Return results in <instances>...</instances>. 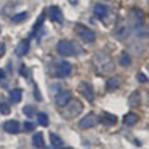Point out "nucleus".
I'll return each instance as SVG.
<instances>
[{
	"instance_id": "1",
	"label": "nucleus",
	"mask_w": 149,
	"mask_h": 149,
	"mask_svg": "<svg viewBox=\"0 0 149 149\" xmlns=\"http://www.w3.org/2000/svg\"><path fill=\"white\" fill-rule=\"evenodd\" d=\"M82 109H84V106H82L80 101L77 100H71L68 104L64 106V111H63V116L66 117V119H72V117H75L77 114L82 112Z\"/></svg>"
},
{
	"instance_id": "2",
	"label": "nucleus",
	"mask_w": 149,
	"mask_h": 149,
	"mask_svg": "<svg viewBox=\"0 0 149 149\" xmlns=\"http://www.w3.org/2000/svg\"><path fill=\"white\" fill-rule=\"evenodd\" d=\"M75 32L79 34V37H80L84 42H87V43H91V42H95V32L91 29H88L87 26H84V24H77L75 26Z\"/></svg>"
},
{
	"instance_id": "3",
	"label": "nucleus",
	"mask_w": 149,
	"mask_h": 149,
	"mask_svg": "<svg viewBox=\"0 0 149 149\" xmlns=\"http://www.w3.org/2000/svg\"><path fill=\"white\" fill-rule=\"evenodd\" d=\"M71 72H72V66L69 64L68 61H59L58 64H56L55 71H53V75H55V77L63 79V77L71 75Z\"/></svg>"
},
{
	"instance_id": "4",
	"label": "nucleus",
	"mask_w": 149,
	"mask_h": 149,
	"mask_svg": "<svg viewBox=\"0 0 149 149\" xmlns=\"http://www.w3.org/2000/svg\"><path fill=\"white\" fill-rule=\"evenodd\" d=\"M58 53L61 56H71L75 53V47L72 42H69V40H61V42H58Z\"/></svg>"
},
{
	"instance_id": "5",
	"label": "nucleus",
	"mask_w": 149,
	"mask_h": 149,
	"mask_svg": "<svg viewBox=\"0 0 149 149\" xmlns=\"http://www.w3.org/2000/svg\"><path fill=\"white\" fill-rule=\"evenodd\" d=\"M79 93H80L84 98H87L88 101H93V98H95L93 88H91V85L87 84V82H82V84L79 85Z\"/></svg>"
},
{
	"instance_id": "6",
	"label": "nucleus",
	"mask_w": 149,
	"mask_h": 149,
	"mask_svg": "<svg viewBox=\"0 0 149 149\" xmlns=\"http://www.w3.org/2000/svg\"><path fill=\"white\" fill-rule=\"evenodd\" d=\"M72 95H71V91H59L58 95H56V98H55V101H56V104L58 106H61V107H64L66 104L69 103V101L72 100Z\"/></svg>"
},
{
	"instance_id": "7",
	"label": "nucleus",
	"mask_w": 149,
	"mask_h": 149,
	"mask_svg": "<svg viewBox=\"0 0 149 149\" xmlns=\"http://www.w3.org/2000/svg\"><path fill=\"white\" fill-rule=\"evenodd\" d=\"M93 125H96V116H95V114H88V116H85L84 119L79 122V127H80V128H91Z\"/></svg>"
},
{
	"instance_id": "8",
	"label": "nucleus",
	"mask_w": 149,
	"mask_h": 149,
	"mask_svg": "<svg viewBox=\"0 0 149 149\" xmlns=\"http://www.w3.org/2000/svg\"><path fill=\"white\" fill-rule=\"evenodd\" d=\"M48 15H50V19L52 21H55V23H63V11H61V8L50 7L48 8Z\"/></svg>"
},
{
	"instance_id": "9",
	"label": "nucleus",
	"mask_w": 149,
	"mask_h": 149,
	"mask_svg": "<svg viewBox=\"0 0 149 149\" xmlns=\"http://www.w3.org/2000/svg\"><path fill=\"white\" fill-rule=\"evenodd\" d=\"M93 15H95L96 18H100V19H104V18L109 15V10H107L106 5L98 3V5H95V7H93Z\"/></svg>"
},
{
	"instance_id": "10",
	"label": "nucleus",
	"mask_w": 149,
	"mask_h": 149,
	"mask_svg": "<svg viewBox=\"0 0 149 149\" xmlns=\"http://www.w3.org/2000/svg\"><path fill=\"white\" fill-rule=\"evenodd\" d=\"M27 52H29V40H21V42L18 43L15 53H16L18 56H26Z\"/></svg>"
},
{
	"instance_id": "11",
	"label": "nucleus",
	"mask_w": 149,
	"mask_h": 149,
	"mask_svg": "<svg viewBox=\"0 0 149 149\" xmlns=\"http://www.w3.org/2000/svg\"><path fill=\"white\" fill-rule=\"evenodd\" d=\"M100 119H101V122H103L104 125H114V123H117V117L114 116V114H111V112H103Z\"/></svg>"
},
{
	"instance_id": "12",
	"label": "nucleus",
	"mask_w": 149,
	"mask_h": 149,
	"mask_svg": "<svg viewBox=\"0 0 149 149\" xmlns=\"http://www.w3.org/2000/svg\"><path fill=\"white\" fill-rule=\"evenodd\" d=\"M5 130H7L8 133H18L21 130L19 127V122H16V120H8V122H5Z\"/></svg>"
},
{
	"instance_id": "13",
	"label": "nucleus",
	"mask_w": 149,
	"mask_h": 149,
	"mask_svg": "<svg viewBox=\"0 0 149 149\" xmlns=\"http://www.w3.org/2000/svg\"><path fill=\"white\" fill-rule=\"evenodd\" d=\"M32 143H34V146L39 148V149L45 148V141H43V135H42V133H36V135L32 136Z\"/></svg>"
},
{
	"instance_id": "14",
	"label": "nucleus",
	"mask_w": 149,
	"mask_h": 149,
	"mask_svg": "<svg viewBox=\"0 0 149 149\" xmlns=\"http://www.w3.org/2000/svg\"><path fill=\"white\" fill-rule=\"evenodd\" d=\"M138 120H139V117L136 116V114H133V112H130V114H127L125 117H123V123L125 125H135V123H138Z\"/></svg>"
},
{
	"instance_id": "15",
	"label": "nucleus",
	"mask_w": 149,
	"mask_h": 149,
	"mask_svg": "<svg viewBox=\"0 0 149 149\" xmlns=\"http://www.w3.org/2000/svg\"><path fill=\"white\" fill-rule=\"evenodd\" d=\"M21 98H23V90H19V88L11 90V93H10V101L11 103H19Z\"/></svg>"
},
{
	"instance_id": "16",
	"label": "nucleus",
	"mask_w": 149,
	"mask_h": 149,
	"mask_svg": "<svg viewBox=\"0 0 149 149\" xmlns=\"http://www.w3.org/2000/svg\"><path fill=\"white\" fill-rule=\"evenodd\" d=\"M50 143H52L53 146H56V148H61V146H63V139L59 138L58 135H55V133L50 135Z\"/></svg>"
},
{
	"instance_id": "17",
	"label": "nucleus",
	"mask_w": 149,
	"mask_h": 149,
	"mask_svg": "<svg viewBox=\"0 0 149 149\" xmlns=\"http://www.w3.org/2000/svg\"><path fill=\"white\" fill-rule=\"evenodd\" d=\"M120 64L125 66V68H127V66L132 64V58H130V55H128L127 52H123L122 55H120Z\"/></svg>"
},
{
	"instance_id": "18",
	"label": "nucleus",
	"mask_w": 149,
	"mask_h": 149,
	"mask_svg": "<svg viewBox=\"0 0 149 149\" xmlns=\"http://www.w3.org/2000/svg\"><path fill=\"white\" fill-rule=\"evenodd\" d=\"M119 79H109L107 80V90L109 91H112V90H116V88H119Z\"/></svg>"
},
{
	"instance_id": "19",
	"label": "nucleus",
	"mask_w": 149,
	"mask_h": 149,
	"mask_svg": "<svg viewBox=\"0 0 149 149\" xmlns=\"http://www.w3.org/2000/svg\"><path fill=\"white\" fill-rule=\"evenodd\" d=\"M37 122H39V125L47 127L48 125V116H47V114H39V116H37Z\"/></svg>"
},
{
	"instance_id": "20",
	"label": "nucleus",
	"mask_w": 149,
	"mask_h": 149,
	"mask_svg": "<svg viewBox=\"0 0 149 149\" xmlns=\"http://www.w3.org/2000/svg\"><path fill=\"white\" fill-rule=\"evenodd\" d=\"M11 19H13V23H23L24 19H27V13L26 11H24V13H18V15H15Z\"/></svg>"
},
{
	"instance_id": "21",
	"label": "nucleus",
	"mask_w": 149,
	"mask_h": 149,
	"mask_svg": "<svg viewBox=\"0 0 149 149\" xmlns=\"http://www.w3.org/2000/svg\"><path fill=\"white\" fill-rule=\"evenodd\" d=\"M23 111H24V114H26L27 117H32V116H36V107H34V106H26Z\"/></svg>"
},
{
	"instance_id": "22",
	"label": "nucleus",
	"mask_w": 149,
	"mask_h": 149,
	"mask_svg": "<svg viewBox=\"0 0 149 149\" xmlns=\"http://www.w3.org/2000/svg\"><path fill=\"white\" fill-rule=\"evenodd\" d=\"M0 112L2 114H10V104H7V103H0Z\"/></svg>"
},
{
	"instance_id": "23",
	"label": "nucleus",
	"mask_w": 149,
	"mask_h": 149,
	"mask_svg": "<svg viewBox=\"0 0 149 149\" xmlns=\"http://www.w3.org/2000/svg\"><path fill=\"white\" fill-rule=\"evenodd\" d=\"M138 96H139V93H138V91H135V93L132 95V100H130V104H132V106L138 104Z\"/></svg>"
},
{
	"instance_id": "24",
	"label": "nucleus",
	"mask_w": 149,
	"mask_h": 149,
	"mask_svg": "<svg viewBox=\"0 0 149 149\" xmlns=\"http://www.w3.org/2000/svg\"><path fill=\"white\" fill-rule=\"evenodd\" d=\"M43 19H45V13H42V15H40V18H39V21H37V23H36V26H34V31H36V29H37V27H40V26H42V23H43Z\"/></svg>"
},
{
	"instance_id": "25",
	"label": "nucleus",
	"mask_w": 149,
	"mask_h": 149,
	"mask_svg": "<svg viewBox=\"0 0 149 149\" xmlns=\"http://www.w3.org/2000/svg\"><path fill=\"white\" fill-rule=\"evenodd\" d=\"M34 127H36V123L26 122V123H24V132H31V130H34Z\"/></svg>"
},
{
	"instance_id": "26",
	"label": "nucleus",
	"mask_w": 149,
	"mask_h": 149,
	"mask_svg": "<svg viewBox=\"0 0 149 149\" xmlns=\"http://www.w3.org/2000/svg\"><path fill=\"white\" fill-rule=\"evenodd\" d=\"M0 82H2V87H7V80H5V72L0 71Z\"/></svg>"
},
{
	"instance_id": "27",
	"label": "nucleus",
	"mask_w": 149,
	"mask_h": 149,
	"mask_svg": "<svg viewBox=\"0 0 149 149\" xmlns=\"http://www.w3.org/2000/svg\"><path fill=\"white\" fill-rule=\"evenodd\" d=\"M21 75H23V77H27V75H29V72H27V68H26V66H21Z\"/></svg>"
},
{
	"instance_id": "28",
	"label": "nucleus",
	"mask_w": 149,
	"mask_h": 149,
	"mask_svg": "<svg viewBox=\"0 0 149 149\" xmlns=\"http://www.w3.org/2000/svg\"><path fill=\"white\" fill-rule=\"evenodd\" d=\"M138 80L139 82H148V77H146L144 74H141V72H139V74H138Z\"/></svg>"
},
{
	"instance_id": "29",
	"label": "nucleus",
	"mask_w": 149,
	"mask_h": 149,
	"mask_svg": "<svg viewBox=\"0 0 149 149\" xmlns=\"http://www.w3.org/2000/svg\"><path fill=\"white\" fill-rule=\"evenodd\" d=\"M3 55H5V45H2V43H0V58H2Z\"/></svg>"
}]
</instances>
